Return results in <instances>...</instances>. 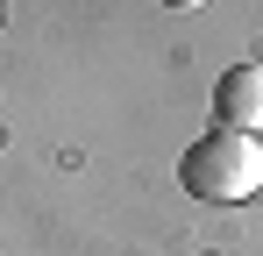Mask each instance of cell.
Instances as JSON below:
<instances>
[{
  "label": "cell",
  "mask_w": 263,
  "mask_h": 256,
  "mask_svg": "<svg viewBox=\"0 0 263 256\" xmlns=\"http://www.w3.org/2000/svg\"><path fill=\"white\" fill-rule=\"evenodd\" d=\"M0 14H7V0H0Z\"/></svg>",
  "instance_id": "obj_4"
},
{
  "label": "cell",
  "mask_w": 263,
  "mask_h": 256,
  "mask_svg": "<svg viewBox=\"0 0 263 256\" xmlns=\"http://www.w3.org/2000/svg\"><path fill=\"white\" fill-rule=\"evenodd\" d=\"M178 178L206 207H242V199L263 192V142L242 135V128H214V135H199L178 157Z\"/></svg>",
  "instance_id": "obj_1"
},
{
  "label": "cell",
  "mask_w": 263,
  "mask_h": 256,
  "mask_svg": "<svg viewBox=\"0 0 263 256\" xmlns=\"http://www.w3.org/2000/svg\"><path fill=\"white\" fill-rule=\"evenodd\" d=\"M214 114H220V128L256 135V128H263V64H228V71H220Z\"/></svg>",
  "instance_id": "obj_2"
},
{
  "label": "cell",
  "mask_w": 263,
  "mask_h": 256,
  "mask_svg": "<svg viewBox=\"0 0 263 256\" xmlns=\"http://www.w3.org/2000/svg\"><path fill=\"white\" fill-rule=\"evenodd\" d=\"M157 7H178V14H185V7H206V0H157Z\"/></svg>",
  "instance_id": "obj_3"
}]
</instances>
